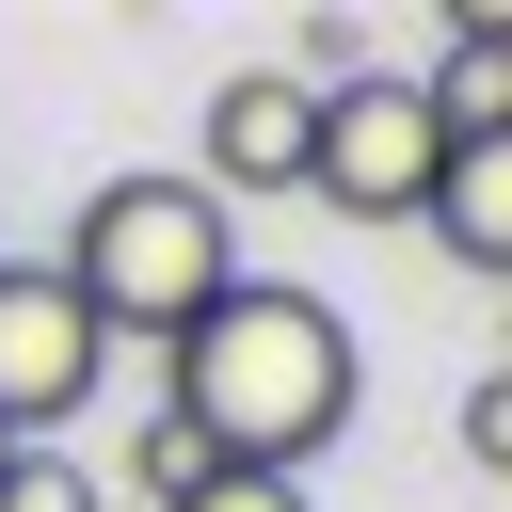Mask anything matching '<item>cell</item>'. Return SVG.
Instances as JSON below:
<instances>
[{"label": "cell", "instance_id": "5", "mask_svg": "<svg viewBox=\"0 0 512 512\" xmlns=\"http://www.w3.org/2000/svg\"><path fill=\"white\" fill-rule=\"evenodd\" d=\"M304 144H320V96H304L288 64H240V80H208V160H192V192H208V208L304 192Z\"/></svg>", "mask_w": 512, "mask_h": 512}, {"label": "cell", "instance_id": "2", "mask_svg": "<svg viewBox=\"0 0 512 512\" xmlns=\"http://www.w3.org/2000/svg\"><path fill=\"white\" fill-rule=\"evenodd\" d=\"M64 288L112 352H176L224 288H240V224L192 192V176H96L80 224H64Z\"/></svg>", "mask_w": 512, "mask_h": 512}, {"label": "cell", "instance_id": "4", "mask_svg": "<svg viewBox=\"0 0 512 512\" xmlns=\"http://www.w3.org/2000/svg\"><path fill=\"white\" fill-rule=\"evenodd\" d=\"M96 368H112V336L80 320L64 256H0V432H16V448H48V432L96 400Z\"/></svg>", "mask_w": 512, "mask_h": 512}, {"label": "cell", "instance_id": "7", "mask_svg": "<svg viewBox=\"0 0 512 512\" xmlns=\"http://www.w3.org/2000/svg\"><path fill=\"white\" fill-rule=\"evenodd\" d=\"M416 224H432L464 272H496V288H512V128H496V144H448V176H432V208H416Z\"/></svg>", "mask_w": 512, "mask_h": 512}, {"label": "cell", "instance_id": "10", "mask_svg": "<svg viewBox=\"0 0 512 512\" xmlns=\"http://www.w3.org/2000/svg\"><path fill=\"white\" fill-rule=\"evenodd\" d=\"M464 464H480V480H512V368H496V384H464Z\"/></svg>", "mask_w": 512, "mask_h": 512}, {"label": "cell", "instance_id": "12", "mask_svg": "<svg viewBox=\"0 0 512 512\" xmlns=\"http://www.w3.org/2000/svg\"><path fill=\"white\" fill-rule=\"evenodd\" d=\"M0 464H16V432H0Z\"/></svg>", "mask_w": 512, "mask_h": 512}, {"label": "cell", "instance_id": "6", "mask_svg": "<svg viewBox=\"0 0 512 512\" xmlns=\"http://www.w3.org/2000/svg\"><path fill=\"white\" fill-rule=\"evenodd\" d=\"M416 96H432V128H448V144H496V128H512V0H464V16H448V48L416 64Z\"/></svg>", "mask_w": 512, "mask_h": 512}, {"label": "cell", "instance_id": "3", "mask_svg": "<svg viewBox=\"0 0 512 512\" xmlns=\"http://www.w3.org/2000/svg\"><path fill=\"white\" fill-rule=\"evenodd\" d=\"M432 176H448V128H432V96H416L400 64H368V80H336V96H320L304 192H320L336 224H416V208H432Z\"/></svg>", "mask_w": 512, "mask_h": 512}, {"label": "cell", "instance_id": "1", "mask_svg": "<svg viewBox=\"0 0 512 512\" xmlns=\"http://www.w3.org/2000/svg\"><path fill=\"white\" fill-rule=\"evenodd\" d=\"M352 400H368L352 320H336L320 288H288V272H240V288L160 352V416H192L208 464H240V480H304V464L352 432Z\"/></svg>", "mask_w": 512, "mask_h": 512}, {"label": "cell", "instance_id": "11", "mask_svg": "<svg viewBox=\"0 0 512 512\" xmlns=\"http://www.w3.org/2000/svg\"><path fill=\"white\" fill-rule=\"evenodd\" d=\"M192 512H304V480H240V464H224V480H208Z\"/></svg>", "mask_w": 512, "mask_h": 512}, {"label": "cell", "instance_id": "8", "mask_svg": "<svg viewBox=\"0 0 512 512\" xmlns=\"http://www.w3.org/2000/svg\"><path fill=\"white\" fill-rule=\"evenodd\" d=\"M208 480H224V464H208L192 416H144V432H128V512H192Z\"/></svg>", "mask_w": 512, "mask_h": 512}, {"label": "cell", "instance_id": "9", "mask_svg": "<svg viewBox=\"0 0 512 512\" xmlns=\"http://www.w3.org/2000/svg\"><path fill=\"white\" fill-rule=\"evenodd\" d=\"M0 512H96V480H80L64 448H16V464H0Z\"/></svg>", "mask_w": 512, "mask_h": 512}]
</instances>
